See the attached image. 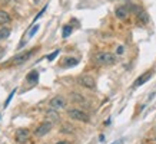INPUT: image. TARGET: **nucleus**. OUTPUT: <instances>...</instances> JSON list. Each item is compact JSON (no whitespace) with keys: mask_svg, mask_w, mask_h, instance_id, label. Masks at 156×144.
I'll return each instance as SVG.
<instances>
[{"mask_svg":"<svg viewBox=\"0 0 156 144\" xmlns=\"http://www.w3.org/2000/svg\"><path fill=\"white\" fill-rule=\"evenodd\" d=\"M95 62L100 66H110L116 62V56L110 52H99L95 55Z\"/></svg>","mask_w":156,"mask_h":144,"instance_id":"nucleus-1","label":"nucleus"},{"mask_svg":"<svg viewBox=\"0 0 156 144\" xmlns=\"http://www.w3.org/2000/svg\"><path fill=\"white\" fill-rule=\"evenodd\" d=\"M67 115L70 117L72 120L82 121V123H89V121H90L89 114H86L85 111L79 110V108H72V110H69V111H67Z\"/></svg>","mask_w":156,"mask_h":144,"instance_id":"nucleus-2","label":"nucleus"},{"mask_svg":"<svg viewBox=\"0 0 156 144\" xmlns=\"http://www.w3.org/2000/svg\"><path fill=\"white\" fill-rule=\"evenodd\" d=\"M77 84L83 88H87V89H95L96 88V81L93 77L90 75H80L77 78Z\"/></svg>","mask_w":156,"mask_h":144,"instance_id":"nucleus-3","label":"nucleus"},{"mask_svg":"<svg viewBox=\"0 0 156 144\" xmlns=\"http://www.w3.org/2000/svg\"><path fill=\"white\" fill-rule=\"evenodd\" d=\"M49 107H50V110H63L65 107H66V100H65V97L62 95H56L53 97L50 102H49Z\"/></svg>","mask_w":156,"mask_h":144,"instance_id":"nucleus-4","label":"nucleus"},{"mask_svg":"<svg viewBox=\"0 0 156 144\" xmlns=\"http://www.w3.org/2000/svg\"><path fill=\"white\" fill-rule=\"evenodd\" d=\"M52 127H53V123H50V121H44V123H42L37 128L34 130V135H36V137H43V135H46L49 131L52 130Z\"/></svg>","mask_w":156,"mask_h":144,"instance_id":"nucleus-5","label":"nucleus"},{"mask_svg":"<svg viewBox=\"0 0 156 144\" xmlns=\"http://www.w3.org/2000/svg\"><path fill=\"white\" fill-rule=\"evenodd\" d=\"M30 137V131L27 128H19L14 134V140L17 141L19 144H24Z\"/></svg>","mask_w":156,"mask_h":144,"instance_id":"nucleus-6","label":"nucleus"},{"mask_svg":"<svg viewBox=\"0 0 156 144\" xmlns=\"http://www.w3.org/2000/svg\"><path fill=\"white\" fill-rule=\"evenodd\" d=\"M115 14L119 20H126L129 16V10H128V6H118L115 9Z\"/></svg>","mask_w":156,"mask_h":144,"instance_id":"nucleus-7","label":"nucleus"},{"mask_svg":"<svg viewBox=\"0 0 156 144\" xmlns=\"http://www.w3.org/2000/svg\"><path fill=\"white\" fill-rule=\"evenodd\" d=\"M33 52H34V51H29V52L20 53V55H17V56H14L12 61H13V63H16V65L23 63V62H26V61H29V59H30V56L33 55Z\"/></svg>","mask_w":156,"mask_h":144,"instance_id":"nucleus-8","label":"nucleus"},{"mask_svg":"<svg viewBox=\"0 0 156 144\" xmlns=\"http://www.w3.org/2000/svg\"><path fill=\"white\" fill-rule=\"evenodd\" d=\"M152 75H153V71H152V69L146 71L145 74H143V75H140V77L137 78L136 81L133 82V86H140V85H143V84H145L146 81H149V79H151Z\"/></svg>","mask_w":156,"mask_h":144,"instance_id":"nucleus-9","label":"nucleus"},{"mask_svg":"<svg viewBox=\"0 0 156 144\" xmlns=\"http://www.w3.org/2000/svg\"><path fill=\"white\" fill-rule=\"evenodd\" d=\"M136 17H137V22L142 25H146L147 22H149V16H147L146 12H137Z\"/></svg>","mask_w":156,"mask_h":144,"instance_id":"nucleus-10","label":"nucleus"},{"mask_svg":"<svg viewBox=\"0 0 156 144\" xmlns=\"http://www.w3.org/2000/svg\"><path fill=\"white\" fill-rule=\"evenodd\" d=\"M10 22V14L5 10H0V26H3V25L9 23Z\"/></svg>","mask_w":156,"mask_h":144,"instance_id":"nucleus-11","label":"nucleus"},{"mask_svg":"<svg viewBox=\"0 0 156 144\" xmlns=\"http://www.w3.org/2000/svg\"><path fill=\"white\" fill-rule=\"evenodd\" d=\"M46 117H48L49 120H50V123H56V121L59 120V114L56 112V110H50V111H48Z\"/></svg>","mask_w":156,"mask_h":144,"instance_id":"nucleus-12","label":"nucleus"},{"mask_svg":"<svg viewBox=\"0 0 156 144\" xmlns=\"http://www.w3.org/2000/svg\"><path fill=\"white\" fill-rule=\"evenodd\" d=\"M65 61H66V62L63 63V66H65V68H69V66H76V65L79 63V61H77L76 58H66Z\"/></svg>","mask_w":156,"mask_h":144,"instance_id":"nucleus-13","label":"nucleus"},{"mask_svg":"<svg viewBox=\"0 0 156 144\" xmlns=\"http://www.w3.org/2000/svg\"><path fill=\"white\" fill-rule=\"evenodd\" d=\"M29 82H36L39 79V72L37 71H32L30 74H27V77H26Z\"/></svg>","mask_w":156,"mask_h":144,"instance_id":"nucleus-14","label":"nucleus"},{"mask_svg":"<svg viewBox=\"0 0 156 144\" xmlns=\"http://www.w3.org/2000/svg\"><path fill=\"white\" fill-rule=\"evenodd\" d=\"M10 35V29L9 28H2L0 29V40H5V39L9 38Z\"/></svg>","mask_w":156,"mask_h":144,"instance_id":"nucleus-15","label":"nucleus"},{"mask_svg":"<svg viewBox=\"0 0 156 144\" xmlns=\"http://www.w3.org/2000/svg\"><path fill=\"white\" fill-rule=\"evenodd\" d=\"M72 101H75V102H85V98L80 95V94H76V92H73L72 94Z\"/></svg>","mask_w":156,"mask_h":144,"instance_id":"nucleus-16","label":"nucleus"},{"mask_svg":"<svg viewBox=\"0 0 156 144\" xmlns=\"http://www.w3.org/2000/svg\"><path fill=\"white\" fill-rule=\"evenodd\" d=\"M72 26H69V25H66V26H63V38L66 39V38H69V35L72 33Z\"/></svg>","mask_w":156,"mask_h":144,"instance_id":"nucleus-17","label":"nucleus"},{"mask_svg":"<svg viewBox=\"0 0 156 144\" xmlns=\"http://www.w3.org/2000/svg\"><path fill=\"white\" fill-rule=\"evenodd\" d=\"M59 53H60V49H56L55 52H52V53H50V55L48 56V61H53V59H55V58H56Z\"/></svg>","mask_w":156,"mask_h":144,"instance_id":"nucleus-18","label":"nucleus"},{"mask_svg":"<svg viewBox=\"0 0 156 144\" xmlns=\"http://www.w3.org/2000/svg\"><path fill=\"white\" fill-rule=\"evenodd\" d=\"M39 26H40V25H34L33 28L30 29V32H29V38H32V36H33V35L37 32V30H39Z\"/></svg>","mask_w":156,"mask_h":144,"instance_id":"nucleus-19","label":"nucleus"},{"mask_svg":"<svg viewBox=\"0 0 156 144\" xmlns=\"http://www.w3.org/2000/svg\"><path fill=\"white\" fill-rule=\"evenodd\" d=\"M62 133H72V131H73V127H70V125H63V127H62V130H60Z\"/></svg>","mask_w":156,"mask_h":144,"instance_id":"nucleus-20","label":"nucleus"},{"mask_svg":"<svg viewBox=\"0 0 156 144\" xmlns=\"http://www.w3.org/2000/svg\"><path fill=\"white\" fill-rule=\"evenodd\" d=\"M14 94H16V89H13V91L10 92V95H9V98H7V100H6V104H5V105H6V107L9 105V102H10V100H12V98H13V95H14Z\"/></svg>","mask_w":156,"mask_h":144,"instance_id":"nucleus-21","label":"nucleus"},{"mask_svg":"<svg viewBox=\"0 0 156 144\" xmlns=\"http://www.w3.org/2000/svg\"><path fill=\"white\" fill-rule=\"evenodd\" d=\"M5 53H6V49L5 48H2V46H0V59H2V58L5 56Z\"/></svg>","mask_w":156,"mask_h":144,"instance_id":"nucleus-22","label":"nucleus"},{"mask_svg":"<svg viewBox=\"0 0 156 144\" xmlns=\"http://www.w3.org/2000/svg\"><path fill=\"white\" fill-rule=\"evenodd\" d=\"M118 53H119V55H122V53H123V46H119V48H118Z\"/></svg>","mask_w":156,"mask_h":144,"instance_id":"nucleus-23","label":"nucleus"},{"mask_svg":"<svg viewBox=\"0 0 156 144\" xmlns=\"http://www.w3.org/2000/svg\"><path fill=\"white\" fill-rule=\"evenodd\" d=\"M56 144H69V141H57Z\"/></svg>","mask_w":156,"mask_h":144,"instance_id":"nucleus-24","label":"nucleus"},{"mask_svg":"<svg viewBox=\"0 0 156 144\" xmlns=\"http://www.w3.org/2000/svg\"><path fill=\"white\" fill-rule=\"evenodd\" d=\"M119 143H120V141H115V143H112V144H119Z\"/></svg>","mask_w":156,"mask_h":144,"instance_id":"nucleus-25","label":"nucleus"}]
</instances>
